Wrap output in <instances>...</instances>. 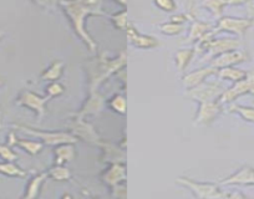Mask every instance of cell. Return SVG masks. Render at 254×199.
Segmentation results:
<instances>
[{"mask_svg": "<svg viewBox=\"0 0 254 199\" xmlns=\"http://www.w3.org/2000/svg\"><path fill=\"white\" fill-rule=\"evenodd\" d=\"M101 4L102 0H70V1H61V5L64 6L67 15L71 19L72 24H74L76 33L81 36L85 40V43L90 46L91 51H95L96 45L84 30V23L85 18L89 14H99V15H104L101 11Z\"/></svg>", "mask_w": 254, "mask_h": 199, "instance_id": "1", "label": "cell"}, {"mask_svg": "<svg viewBox=\"0 0 254 199\" xmlns=\"http://www.w3.org/2000/svg\"><path fill=\"white\" fill-rule=\"evenodd\" d=\"M178 184L185 186L193 192L194 196L198 198H243V194L241 193H227V192H221L216 184L211 183H199L194 182L190 178H177Z\"/></svg>", "mask_w": 254, "mask_h": 199, "instance_id": "2", "label": "cell"}, {"mask_svg": "<svg viewBox=\"0 0 254 199\" xmlns=\"http://www.w3.org/2000/svg\"><path fill=\"white\" fill-rule=\"evenodd\" d=\"M224 91L226 90L219 82H202L198 86L190 89V91L187 92V96L201 103L214 101L217 97H221Z\"/></svg>", "mask_w": 254, "mask_h": 199, "instance_id": "3", "label": "cell"}, {"mask_svg": "<svg viewBox=\"0 0 254 199\" xmlns=\"http://www.w3.org/2000/svg\"><path fill=\"white\" fill-rule=\"evenodd\" d=\"M246 94L254 95V71L248 72L247 76L241 81H237L231 89L226 90L219 97V102L221 103H231L234 100L238 99L239 96Z\"/></svg>", "mask_w": 254, "mask_h": 199, "instance_id": "4", "label": "cell"}, {"mask_svg": "<svg viewBox=\"0 0 254 199\" xmlns=\"http://www.w3.org/2000/svg\"><path fill=\"white\" fill-rule=\"evenodd\" d=\"M254 21L252 19H239L231 18V16H224L218 21V25L213 30L214 35L219 31H228V33L236 34V35L243 36L249 28L253 25Z\"/></svg>", "mask_w": 254, "mask_h": 199, "instance_id": "5", "label": "cell"}, {"mask_svg": "<svg viewBox=\"0 0 254 199\" xmlns=\"http://www.w3.org/2000/svg\"><path fill=\"white\" fill-rule=\"evenodd\" d=\"M201 48H203L204 50L208 51V57L211 56H218V55L223 54V52L232 51V50H237V49L241 46L237 39L227 38V39H218V40H209L208 43L203 44V45H199Z\"/></svg>", "mask_w": 254, "mask_h": 199, "instance_id": "6", "label": "cell"}, {"mask_svg": "<svg viewBox=\"0 0 254 199\" xmlns=\"http://www.w3.org/2000/svg\"><path fill=\"white\" fill-rule=\"evenodd\" d=\"M49 99H50V97H40L38 96V95L34 94V92L24 91L23 94L19 96L16 102H18L19 105H23L25 106V107L34 110L39 115V118H41L45 115V103L48 102Z\"/></svg>", "mask_w": 254, "mask_h": 199, "instance_id": "7", "label": "cell"}, {"mask_svg": "<svg viewBox=\"0 0 254 199\" xmlns=\"http://www.w3.org/2000/svg\"><path fill=\"white\" fill-rule=\"evenodd\" d=\"M248 60L249 55L246 51H243V50H232V51H227L218 55L212 62V66L216 67V69H222V67L234 66V65L248 61Z\"/></svg>", "mask_w": 254, "mask_h": 199, "instance_id": "8", "label": "cell"}, {"mask_svg": "<svg viewBox=\"0 0 254 199\" xmlns=\"http://www.w3.org/2000/svg\"><path fill=\"white\" fill-rule=\"evenodd\" d=\"M222 112V107L219 103L214 101L201 102L198 115L196 117V125H211Z\"/></svg>", "mask_w": 254, "mask_h": 199, "instance_id": "9", "label": "cell"}, {"mask_svg": "<svg viewBox=\"0 0 254 199\" xmlns=\"http://www.w3.org/2000/svg\"><path fill=\"white\" fill-rule=\"evenodd\" d=\"M21 130L25 132L30 133V135L36 136V137L41 138L46 145H63V143H75L76 138L72 137L69 133L64 132H38V131H31L30 128L20 127Z\"/></svg>", "mask_w": 254, "mask_h": 199, "instance_id": "10", "label": "cell"}, {"mask_svg": "<svg viewBox=\"0 0 254 199\" xmlns=\"http://www.w3.org/2000/svg\"><path fill=\"white\" fill-rule=\"evenodd\" d=\"M223 186H254V168L244 166L221 182Z\"/></svg>", "mask_w": 254, "mask_h": 199, "instance_id": "11", "label": "cell"}, {"mask_svg": "<svg viewBox=\"0 0 254 199\" xmlns=\"http://www.w3.org/2000/svg\"><path fill=\"white\" fill-rule=\"evenodd\" d=\"M213 74H217V69L213 66L190 72V74H187L183 77V85H185L188 90L193 89V87L198 86L202 82H204V80H206L207 77L211 76V75Z\"/></svg>", "mask_w": 254, "mask_h": 199, "instance_id": "12", "label": "cell"}, {"mask_svg": "<svg viewBox=\"0 0 254 199\" xmlns=\"http://www.w3.org/2000/svg\"><path fill=\"white\" fill-rule=\"evenodd\" d=\"M127 36H128V40L131 44L136 46V48L140 49H152L158 46V41H156L155 39L151 38V36L141 35L133 28L127 29Z\"/></svg>", "mask_w": 254, "mask_h": 199, "instance_id": "13", "label": "cell"}, {"mask_svg": "<svg viewBox=\"0 0 254 199\" xmlns=\"http://www.w3.org/2000/svg\"><path fill=\"white\" fill-rule=\"evenodd\" d=\"M248 72L244 71V70L241 69H236L233 66H228V67H222V69L217 70V76L222 80H231V81L237 82L243 80L244 77L247 76Z\"/></svg>", "mask_w": 254, "mask_h": 199, "instance_id": "14", "label": "cell"}, {"mask_svg": "<svg viewBox=\"0 0 254 199\" xmlns=\"http://www.w3.org/2000/svg\"><path fill=\"white\" fill-rule=\"evenodd\" d=\"M70 145H71V143H63V145H59V147H56V163L64 164L65 162H69L74 159L75 149L74 147Z\"/></svg>", "mask_w": 254, "mask_h": 199, "instance_id": "15", "label": "cell"}, {"mask_svg": "<svg viewBox=\"0 0 254 199\" xmlns=\"http://www.w3.org/2000/svg\"><path fill=\"white\" fill-rule=\"evenodd\" d=\"M48 176L49 173H46L45 172V173H40L36 177H34V178L29 182L28 188H26V193L24 197H25V198H35V197L38 196L41 184H43V182L45 181V178Z\"/></svg>", "mask_w": 254, "mask_h": 199, "instance_id": "16", "label": "cell"}, {"mask_svg": "<svg viewBox=\"0 0 254 199\" xmlns=\"http://www.w3.org/2000/svg\"><path fill=\"white\" fill-rule=\"evenodd\" d=\"M194 55L193 49H185V50H180L176 54V65H177L180 71H185L186 67L188 66L190 61L192 60Z\"/></svg>", "mask_w": 254, "mask_h": 199, "instance_id": "17", "label": "cell"}, {"mask_svg": "<svg viewBox=\"0 0 254 199\" xmlns=\"http://www.w3.org/2000/svg\"><path fill=\"white\" fill-rule=\"evenodd\" d=\"M212 26L208 24L201 23V21H194L193 25L190 26V36H188V40L193 41L196 39H201L204 34H207L208 31H211Z\"/></svg>", "mask_w": 254, "mask_h": 199, "instance_id": "18", "label": "cell"}, {"mask_svg": "<svg viewBox=\"0 0 254 199\" xmlns=\"http://www.w3.org/2000/svg\"><path fill=\"white\" fill-rule=\"evenodd\" d=\"M16 146L21 147L24 151L28 152L29 154L34 156V154H38L39 152H41V149L44 148L43 142H38V141H26V140H16L15 142Z\"/></svg>", "mask_w": 254, "mask_h": 199, "instance_id": "19", "label": "cell"}, {"mask_svg": "<svg viewBox=\"0 0 254 199\" xmlns=\"http://www.w3.org/2000/svg\"><path fill=\"white\" fill-rule=\"evenodd\" d=\"M64 69V62L63 61H55L43 75H41V79L43 80H49V81H56V80L60 79L61 74H63Z\"/></svg>", "mask_w": 254, "mask_h": 199, "instance_id": "20", "label": "cell"}, {"mask_svg": "<svg viewBox=\"0 0 254 199\" xmlns=\"http://www.w3.org/2000/svg\"><path fill=\"white\" fill-rule=\"evenodd\" d=\"M202 4L208 8L216 18H221L224 6L228 5V0H202Z\"/></svg>", "mask_w": 254, "mask_h": 199, "instance_id": "21", "label": "cell"}, {"mask_svg": "<svg viewBox=\"0 0 254 199\" xmlns=\"http://www.w3.org/2000/svg\"><path fill=\"white\" fill-rule=\"evenodd\" d=\"M228 112L238 113V115L241 116L243 120L254 123V108L253 107H246V106H241V105H232V106H229Z\"/></svg>", "mask_w": 254, "mask_h": 199, "instance_id": "22", "label": "cell"}, {"mask_svg": "<svg viewBox=\"0 0 254 199\" xmlns=\"http://www.w3.org/2000/svg\"><path fill=\"white\" fill-rule=\"evenodd\" d=\"M125 178V168L124 167L119 166V164H115L111 169L106 173V177H105V181L109 184H116L120 179Z\"/></svg>", "mask_w": 254, "mask_h": 199, "instance_id": "23", "label": "cell"}, {"mask_svg": "<svg viewBox=\"0 0 254 199\" xmlns=\"http://www.w3.org/2000/svg\"><path fill=\"white\" fill-rule=\"evenodd\" d=\"M0 173L5 174L9 177H25L26 173L16 167L13 162H6V163H0Z\"/></svg>", "mask_w": 254, "mask_h": 199, "instance_id": "24", "label": "cell"}, {"mask_svg": "<svg viewBox=\"0 0 254 199\" xmlns=\"http://www.w3.org/2000/svg\"><path fill=\"white\" fill-rule=\"evenodd\" d=\"M49 176L53 177L55 181H66L70 178L71 173L67 168H64V167H61V164H58V167L51 168V171L49 172Z\"/></svg>", "mask_w": 254, "mask_h": 199, "instance_id": "25", "label": "cell"}, {"mask_svg": "<svg viewBox=\"0 0 254 199\" xmlns=\"http://www.w3.org/2000/svg\"><path fill=\"white\" fill-rule=\"evenodd\" d=\"M161 33L167 34V35H177V34L182 33L185 30V26L182 24H177V23H168V24H163V25L160 26Z\"/></svg>", "mask_w": 254, "mask_h": 199, "instance_id": "26", "label": "cell"}, {"mask_svg": "<svg viewBox=\"0 0 254 199\" xmlns=\"http://www.w3.org/2000/svg\"><path fill=\"white\" fill-rule=\"evenodd\" d=\"M110 106L112 107V110H115L116 112L122 113L124 115L125 110H126V100H125L124 96H115L114 99L111 100V102H110Z\"/></svg>", "mask_w": 254, "mask_h": 199, "instance_id": "27", "label": "cell"}, {"mask_svg": "<svg viewBox=\"0 0 254 199\" xmlns=\"http://www.w3.org/2000/svg\"><path fill=\"white\" fill-rule=\"evenodd\" d=\"M0 157L6 162H14L18 159V154L14 153L13 149L8 146H0Z\"/></svg>", "mask_w": 254, "mask_h": 199, "instance_id": "28", "label": "cell"}, {"mask_svg": "<svg viewBox=\"0 0 254 199\" xmlns=\"http://www.w3.org/2000/svg\"><path fill=\"white\" fill-rule=\"evenodd\" d=\"M153 1L163 11H175L177 9L175 0H153Z\"/></svg>", "mask_w": 254, "mask_h": 199, "instance_id": "29", "label": "cell"}, {"mask_svg": "<svg viewBox=\"0 0 254 199\" xmlns=\"http://www.w3.org/2000/svg\"><path fill=\"white\" fill-rule=\"evenodd\" d=\"M64 86L61 84H59V82H54V84H51L50 86L48 87V94H49V97H54V96H59V95H61L64 92Z\"/></svg>", "mask_w": 254, "mask_h": 199, "instance_id": "30", "label": "cell"}, {"mask_svg": "<svg viewBox=\"0 0 254 199\" xmlns=\"http://www.w3.org/2000/svg\"><path fill=\"white\" fill-rule=\"evenodd\" d=\"M171 20H172V23L182 24L187 20V16H186L185 14H181V15H178V16H172V18H171Z\"/></svg>", "mask_w": 254, "mask_h": 199, "instance_id": "31", "label": "cell"}, {"mask_svg": "<svg viewBox=\"0 0 254 199\" xmlns=\"http://www.w3.org/2000/svg\"><path fill=\"white\" fill-rule=\"evenodd\" d=\"M249 0H228L229 5H242V4H247Z\"/></svg>", "mask_w": 254, "mask_h": 199, "instance_id": "32", "label": "cell"}, {"mask_svg": "<svg viewBox=\"0 0 254 199\" xmlns=\"http://www.w3.org/2000/svg\"><path fill=\"white\" fill-rule=\"evenodd\" d=\"M36 1H38V3H43V0H36ZM46 1H48V3H49V0H46Z\"/></svg>", "mask_w": 254, "mask_h": 199, "instance_id": "33", "label": "cell"}, {"mask_svg": "<svg viewBox=\"0 0 254 199\" xmlns=\"http://www.w3.org/2000/svg\"><path fill=\"white\" fill-rule=\"evenodd\" d=\"M1 84H3V80L0 79V85H1Z\"/></svg>", "mask_w": 254, "mask_h": 199, "instance_id": "34", "label": "cell"}, {"mask_svg": "<svg viewBox=\"0 0 254 199\" xmlns=\"http://www.w3.org/2000/svg\"><path fill=\"white\" fill-rule=\"evenodd\" d=\"M1 36H3V33H1V31H0V38H1Z\"/></svg>", "mask_w": 254, "mask_h": 199, "instance_id": "35", "label": "cell"}, {"mask_svg": "<svg viewBox=\"0 0 254 199\" xmlns=\"http://www.w3.org/2000/svg\"><path fill=\"white\" fill-rule=\"evenodd\" d=\"M249 1H251V0H249Z\"/></svg>", "mask_w": 254, "mask_h": 199, "instance_id": "36", "label": "cell"}]
</instances>
